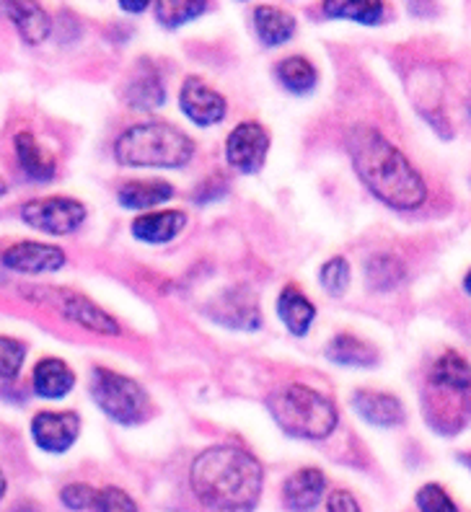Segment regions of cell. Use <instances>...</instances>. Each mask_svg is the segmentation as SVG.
Instances as JSON below:
<instances>
[{"mask_svg":"<svg viewBox=\"0 0 471 512\" xmlns=\"http://www.w3.org/2000/svg\"><path fill=\"white\" fill-rule=\"evenodd\" d=\"M151 6L156 13V21L164 29H179L187 21L200 19L202 13L208 11L210 3H205V0H158Z\"/></svg>","mask_w":471,"mask_h":512,"instance_id":"cell-24","label":"cell"},{"mask_svg":"<svg viewBox=\"0 0 471 512\" xmlns=\"http://www.w3.org/2000/svg\"><path fill=\"white\" fill-rule=\"evenodd\" d=\"M187 225L182 210H164V213H145L132 220V236L145 244H169Z\"/></svg>","mask_w":471,"mask_h":512,"instance_id":"cell-14","label":"cell"},{"mask_svg":"<svg viewBox=\"0 0 471 512\" xmlns=\"http://www.w3.org/2000/svg\"><path fill=\"white\" fill-rule=\"evenodd\" d=\"M65 507L70 510H86V507H94L96 489H91L88 484H68V487L60 492Z\"/></svg>","mask_w":471,"mask_h":512,"instance_id":"cell-32","label":"cell"},{"mask_svg":"<svg viewBox=\"0 0 471 512\" xmlns=\"http://www.w3.org/2000/svg\"><path fill=\"white\" fill-rule=\"evenodd\" d=\"M88 388L96 406L117 425H138L151 409L148 394L138 381L109 368H94Z\"/></svg>","mask_w":471,"mask_h":512,"instance_id":"cell-5","label":"cell"},{"mask_svg":"<svg viewBox=\"0 0 471 512\" xmlns=\"http://www.w3.org/2000/svg\"><path fill=\"white\" fill-rule=\"evenodd\" d=\"M6 494V476H3V471H0V497Z\"/></svg>","mask_w":471,"mask_h":512,"instance_id":"cell-36","label":"cell"},{"mask_svg":"<svg viewBox=\"0 0 471 512\" xmlns=\"http://www.w3.org/2000/svg\"><path fill=\"white\" fill-rule=\"evenodd\" d=\"M3 264L13 272H24V275H47L65 267L63 249L50 244H39V241H21L6 249Z\"/></svg>","mask_w":471,"mask_h":512,"instance_id":"cell-11","label":"cell"},{"mask_svg":"<svg viewBox=\"0 0 471 512\" xmlns=\"http://www.w3.org/2000/svg\"><path fill=\"white\" fill-rule=\"evenodd\" d=\"M16 156H19L21 169L34 182H50L57 174L55 156L50 150H44L32 132H19L16 135Z\"/></svg>","mask_w":471,"mask_h":512,"instance_id":"cell-18","label":"cell"},{"mask_svg":"<svg viewBox=\"0 0 471 512\" xmlns=\"http://www.w3.org/2000/svg\"><path fill=\"white\" fill-rule=\"evenodd\" d=\"M267 409L277 427L290 438L324 440L337 427V406L332 399L303 383H290L275 391L267 399Z\"/></svg>","mask_w":471,"mask_h":512,"instance_id":"cell-4","label":"cell"},{"mask_svg":"<svg viewBox=\"0 0 471 512\" xmlns=\"http://www.w3.org/2000/svg\"><path fill=\"white\" fill-rule=\"evenodd\" d=\"M174 197V187L164 179H138V182L122 184L117 192V200L127 210H151L156 205H164L166 200Z\"/></svg>","mask_w":471,"mask_h":512,"instance_id":"cell-19","label":"cell"},{"mask_svg":"<svg viewBox=\"0 0 471 512\" xmlns=\"http://www.w3.org/2000/svg\"><path fill=\"white\" fill-rule=\"evenodd\" d=\"M319 282H321V288L327 290L329 295L345 293L347 285H350V264H347V259H342V256L329 259V262L321 267Z\"/></svg>","mask_w":471,"mask_h":512,"instance_id":"cell-28","label":"cell"},{"mask_svg":"<svg viewBox=\"0 0 471 512\" xmlns=\"http://www.w3.org/2000/svg\"><path fill=\"white\" fill-rule=\"evenodd\" d=\"M6 11L26 44H42L44 39L50 37V13L37 6V3H6Z\"/></svg>","mask_w":471,"mask_h":512,"instance_id":"cell-20","label":"cell"},{"mask_svg":"<svg viewBox=\"0 0 471 512\" xmlns=\"http://www.w3.org/2000/svg\"><path fill=\"white\" fill-rule=\"evenodd\" d=\"M428 383L456 388V391H469V363L459 352H443L430 368Z\"/></svg>","mask_w":471,"mask_h":512,"instance_id":"cell-25","label":"cell"},{"mask_svg":"<svg viewBox=\"0 0 471 512\" xmlns=\"http://www.w3.org/2000/svg\"><path fill=\"white\" fill-rule=\"evenodd\" d=\"M32 298L44 300V303L55 306L57 311L63 313L65 319L83 326V329L96 331V334H107V337H117V334H120V324H117L104 308L96 306L94 300H88L86 295L70 293V290L60 288H44L32 290Z\"/></svg>","mask_w":471,"mask_h":512,"instance_id":"cell-7","label":"cell"},{"mask_svg":"<svg viewBox=\"0 0 471 512\" xmlns=\"http://www.w3.org/2000/svg\"><path fill=\"white\" fill-rule=\"evenodd\" d=\"M195 156V143L182 130L166 122H145L127 127L117 143L114 158L135 169H182Z\"/></svg>","mask_w":471,"mask_h":512,"instance_id":"cell-3","label":"cell"},{"mask_svg":"<svg viewBox=\"0 0 471 512\" xmlns=\"http://www.w3.org/2000/svg\"><path fill=\"white\" fill-rule=\"evenodd\" d=\"M277 316H280V321L288 326V331L293 337H306L308 329H311V324H314L316 319V308L314 303L303 295V290L288 285L283 293L277 295Z\"/></svg>","mask_w":471,"mask_h":512,"instance_id":"cell-17","label":"cell"},{"mask_svg":"<svg viewBox=\"0 0 471 512\" xmlns=\"http://www.w3.org/2000/svg\"><path fill=\"white\" fill-rule=\"evenodd\" d=\"M417 507H420V512H459L456 502L438 484H425L417 492Z\"/></svg>","mask_w":471,"mask_h":512,"instance_id":"cell-31","label":"cell"},{"mask_svg":"<svg viewBox=\"0 0 471 512\" xmlns=\"http://www.w3.org/2000/svg\"><path fill=\"white\" fill-rule=\"evenodd\" d=\"M32 386L42 399H63L76 386V373L60 357H44L34 365Z\"/></svg>","mask_w":471,"mask_h":512,"instance_id":"cell-15","label":"cell"},{"mask_svg":"<svg viewBox=\"0 0 471 512\" xmlns=\"http://www.w3.org/2000/svg\"><path fill=\"white\" fill-rule=\"evenodd\" d=\"M352 406H355V412L365 419V422H371L376 427H396L402 425L407 412H404L402 401L396 399L391 394H381V391H355L352 396Z\"/></svg>","mask_w":471,"mask_h":512,"instance_id":"cell-12","label":"cell"},{"mask_svg":"<svg viewBox=\"0 0 471 512\" xmlns=\"http://www.w3.org/2000/svg\"><path fill=\"white\" fill-rule=\"evenodd\" d=\"M327 512H360V507L350 492L340 489V492H334L332 497H329Z\"/></svg>","mask_w":471,"mask_h":512,"instance_id":"cell-33","label":"cell"},{"mask_svg":"<svg viewBox=\"0 0 471 512\" xmlns=\"http://www.w3.org/2000/svg\"><path fill=\"white\" fill-rule=\"evenodd\" d=\"M277 81L288 88L290 94H308L314 91L319 75L316 68L308 63L306 57H285L283 63L277 65Z\"/></svg>","mask_w":471,"mask_h":512,"instance_id":"cell-26","label":"cell"},{"mask_svg":"<svg viewBox=\"0 0 471 512\" xmlns=\"http://www.w3.org/2000/svg\"><path fill=\"white\" fill-rule=\"evenodd\" d=\"M327 357L337 365H352V368H371L378 363V350L371 342L355 337V334H337L327 344Z\"/></svg>","mask_w":471,"mask_h":512,"instance_id":"cell-22","label":"cell"},{"mask_svg":"<svg viewBox=\"0 0 471 512\" xmlns=\"http://www.w3.org/2000/svg\"><path fill=\"white\" fill-rule=\"evenodd\" d=\"M81 435L78 412H39L32 419V438L47 453H65Z\"/></svg>","mask_w":471,"mask_h":512,"instance_id":"cell-9","label":"cell"},{"mask_svg":"<svg viewBox=\"0 0 471 512\" xmlns=\"http://www.w3.org/2000/svg\"><path fill=\"white\" fill-rule=\"evenodd\" d=\"M26 360V344L13 337H0V378H16Z\"/></svg>","mask_w":471,"mask_h":512,"instance_id":"cell-29","label":"cell"},{"mask_svg":"<svg viewBox=\"0 0 471 512\" xmlns=\"http://www.w3.org/2000/svg\"><path fill=\"white\" fill-rule=\"evenodd\" d=\"M120 6H122V11L140 13V11H145V8L151 6V3H148V0H120Z\"/></svg>","mask_w":471,"mask_h":512,"instance_id":"cell-34","label":"cell"},{"mask_svg":"<svg viewBox=\"0 0 471 512\" xmlns=\"http://www.w3.org/2000/svg\"><path fill=\"white\" fill-rule=\"evenodd\" d=\"M179 107L200 127L220 125L228 112L226 99L215 88H210L202 78H187L184 81L182 91H179Z\"/></svg>","mask_w":471,"mask_h":512,"instance_id":"cell-10","label":"cell"},{"mask_svg":"<svg viewBox=\"0 0 471 512\" xmlns=\"http://www.w3.org/2000/svg\"><path fill=\"white\" fill-rule=\"evenodd\" d=\"M321 11L329 19H347L363 26H376L384 19V3L378 0H327L321 3Z\"/></svg>","mask_w":471,"mask_h":512,"instance_id":"cell-23","label":"cell"},{"mask_svg":"<svg viewBox=\"0 0 471 512\" xmlns=\"http://www.w3.org/2000/svg\"><path fill=\"white\" fill-rule=\"evenodd\" d=\"M404 280V267L394 256H373L368 264V285L373 290H391Z\"/></svg>","mask_w":471,"mask_h":512,"instance_id":"cell-27","label":"cell"},{"mask_svg":"<svg viewBox=\"0 0 471 512\" xmlns=\"http://www.w3.org/2000/svg\"><path fill=\"white\" fill-rule=\"evenodd\" d=\"M270 150V132L259 122H241L226 140V161L239 174H259Z\"/></svg>","mask_w":471,"mask_h":512,"instance_id":"cell-8","label":"cell"},{"mask_svg":"<svg viewBox=\"0 0 471 512\" xmlns=\"http://www.w3.org/2000/svg\"><path fill=\"white\" fill-rule=\"evenodd\" d=\"M21 218L34 231L50 233V236H70L86 220V207L70 197H44V200L26 202L21 207Z\"/></svg>","mask_w":471,"mask_h":512,"instance_id":"cell-6","label":"cell"},{"mask_svg":"<svg viewBox=\"0 0 471 512\" xmlns=\"http://www.w3.org/2000/svg\"><path fill=\"white\" fill-rule=\"evenodd\" d=\"M189 484L197 500L223 512H249L262 497V463L244 448L215 445L195 458Z\"/></svg>","mask_w":471,"mask_h":512,"instance_id":"cell-2","label":"cell"},{"mask_svg":"<svg viewBox=\"0 0 471 512\" xmlns=\"http://www.w3.org/2000/svg\"><path fill=\"white\" fill-rule=\"evenodd\" d=\"M16 512H39V510L34 505H29V502H24V505L16 507Z\"/></svg>","mask_w":471,"mask_h":512,"instance_id":"cell-35","label":"cell"},{"mask_svg":"<svg viewBox=\"0 0 471 512\" xmlns=\"http://www.w3.org/2000/svg\"><path fill=\"white\" fill-rule=\"evenodd\" d=\"M254 29L264 47H280L296 34V19L288 11L272 6H257L254 11Z\"/></svg>","mask_w":471,"mask_h":512,"instance_id":"cell-21","label":"cell"},{"mask_svg":"<svg viewBox=\"0 0 471 512\" xmlns=\"http://www.w3.org/2000/svg\"><path fill=\"white\" fill-rule=\"evenodd\" d=\"M352 166L360 182L394 210H417L428 200V184L402 150L373 127H352L347 135Z\"/></svg>","mask_w":471,"mask_h":512,"instance_id":"cell-1","label":"cell"},{"mask_svg":"<svg viewBox=\"0 0 471 512\" xmlns=\"http://www.w3.org/2000/svg\"><path fill=\"white\" fill-rule=\"evenodd\" d=\"M96 512H138V505L130 494L120 487H104L94 497Z\"/></svg>","mask_w":471,"mask_h":512,"instance_id":"cell-30","label":"cell"},{"mask_svg":"<svg viewBox=\"0 0 471 512\" xmlns=\"http://www.w3.org/2000/svg\"><path fill=\"white\" fill-rule=\"evenodd\" d=\"M327 489V476L319 469H301L290 474L283 487V500L290 512H308L319 505L321 494Z\"/></svg>","mask_w":471,"mask_h":512,"instance_id":"cell-13","label":"cell"},{"mask_svg":"<svg viewBox=\"0 0 471 512\" xmlns=\"http://www.w3.org/2000/svg\"><path fill=\"white\" fill-rule=\"evenodd\" d=\"M8 192V187H6V182H3V179H0V197H3V194Z\"/></svg>","mask_w":471,"mask_h":512,"instance_id":"cell-37","label":"cell"},{"mask_svg":"<svg viewBox=\"0 0 471 512\" xmlns=\"http://www.w3.org/2000/svg\"><path fill=\"white\" fill-rule=\"evenodd\" d=\"M143 68L135 70V75L130 78L125 88V101L132 109H140V112H151L158 109L166 99V88L161 81V73L156 70V65L140 63Z\"/></svg>","mask_w":471,"mask_h":512,"instance_id":"cell-16","label":"cell"}]
</instances>
